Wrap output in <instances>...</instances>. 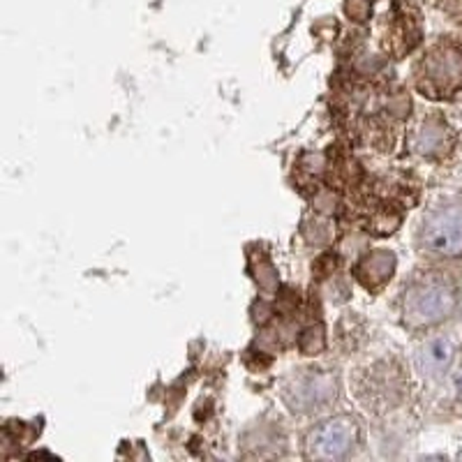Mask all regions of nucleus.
<instances>
[{"mask_svg":"<svg viewBox=\"0 0 462 462\" xmlns=\"http://www.w3.org/2000/svg\"><path fill=\"white\" fill-rule=\"evenodd\" d=\"M419 88L428 97H448L462 88V49L439 44L432 49L419 69Z\"/></svg>","mask_w":462,"mask_h":462,"instance_id":"1","label":"nucleus"},{"mask_svg":"<svg viewBox=\"0 0 462 462\" xmlns=\"http://www.w3.org/2000/svg\"><path fill=\"white\" fill-rule=\"evenodd\" d=\"M456 305V294L447 282H419L404 296V319L411 326H428L447 319Z\"/></svg>","mask_w":462,"mask_h":462,"instance_id":"2","label":"nucleus"},{"mask_svg":"<svg viewBox=\"0 0 462 462\" xmlns=\"http://www.w3.org/2000/svg\"><path fill=\"white\" fill-rule=\"evenodd\" d=\"M420 243L439 257H462V206L432 210L420 226Z\"/></svg>","mask_w":462,"mask_h":462,"instance_id":"3","label":"nucleus"},{"mask_svg":"<svg viewBox=\"0 0 462 462\" xmlns=\"http://www.w3.org/2000/svg\"><path fill=\"white\" fill-rule=\"evenodd\" d=\"M354 441V420H328L312 435L310 448L317 457H340L349 451Z\"/></svg>","mask_w":462,"mask_h":462,"instance_id":"4","label":"nucleus"},{"mask_svg":"<svg viewBox=\"0 0 462 462\" xmlns=\"http://www.w3.org/2000/svg\"><path fill=\"white\" fill-rule=\"evenodd\" d=\"M393 254L386 250H377V253L368 254L356 268V275L368 284V287H377V284L386 282L389 275L393 273Z\"/></svg>","mask_w":462,"mask_h":462,"instance_id":"5","label":"nucleus"},{"mask_svg":"<svg viewBox=\"0 0 462 462\" xmlns=\"http://www.w3.org/2000/svg\"><path fill=\"white\" fill-rule=\"evenodd\" d=\"M428 354H430V358L437 365H444V363H448V358H451V349H448V345H444V342H435V345L428 349Z\"/></svg>","mask_w":462,"mask_h":462,"instance_id":"6","label":"nucleus"},{"mask_svg":"<svg viewBox=\"0 0 462 462\" xmlns=\"http://www.w3.org/2000/svg\"><path fill=\"white\" fill-rule=\"evenodd\" d=\"M460 389H462V377H460Z\"/></svg>","mask_w":462,"mask_h":462,"instance_id":"7","label":"nucleus"}]
</instances>
